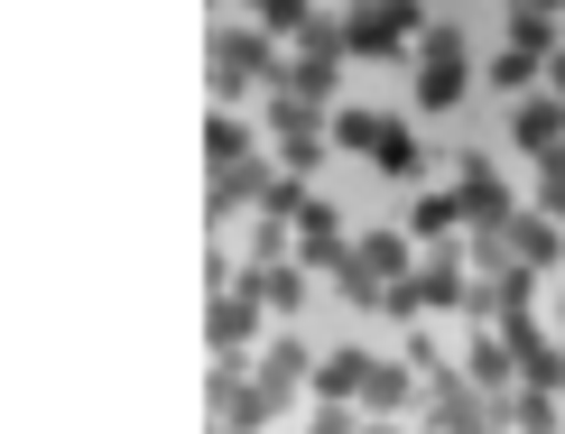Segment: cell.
I'll return each instance as SVG.
<instances>
[{"instance_id": "14", "label": "cell", "mask_w": 565, "mask_h": 434, "mask_svg": "<svg viewBox=\"0 0 565 434\" xmlns=\"http://www.w3.org/2000/svg\"><path fill=\"white\" fill-rule=\"evenodd\" d=\"M371 360H381V351L334 343V351L316 360V406H352V398H362V379H371Z\"/></svg>"}, {"instance_id": "10", "label": "cell", "mask_w": 565, "mask_h": 434, "mask_svg": "<svg viewBox=\"0 0 565 434\" xmlns=\"http://www.w3.org/2000/svg\"><path fill=\"white\" fill-rule=\"evenodd\" d=\"M510 333V351H520V389H547V398H565V343H547L529 315H510L501 324Z\"/></svg>"}, {"instance_id": "8", "label": "cell", "mask_w": 565, "mask_h": 434, "mask_svg": "<svg viewBox=\"0 0 565 434\" xmlns=\"http://www.w3.org/2000/svg\"><path fill=\"white\" fill-rule=\"evenodd\" d=\"M269 185H278V166H269V158H242V166H214V185H204V223H232V213H250V204H269Z\"/></svg>"}, {"instance_id": "7", "label": "cell", "mask_w": 565, "mask_h": 434, "mask_svg": "<svg viewBox=\"0 0 565 434\" xmlns=\"http://www.w3.org/2000/svg\"><path fill=\"white\" fill-rule=\"evenodd\" d=\"M352 240H362V231H343V213H334V204L316 195V204L297 213V269H316V278H334L343 259H352Z\"/></svg>"}, {"instance_id": "9", "label": "cell", "mask_w": 565, "mask_h": 434, "mask_svg": "<svg viewBox=\"0 0 565 434\" xmlns=\"http://www.w3.org/2000/svg\"><path fill=\"white\" fill-rule=\"evenodd\" d=\"M455 204H463V231H510V223H520V204H510V185L491 176L482 158H463V176H455Z\"/></svg>"}, {"instance_id": "29", "label": "cell", "mask_w": 565, "mask_h": 434, "mask_svg": "<svg viewBox=\"0 0 565 434\" xmlns=\"http://www.w3.org/2000/svg\"><path fill=\"white\" fill-rule=\"evenodd\" d=\"M214 434H242V425H223V416H214Z\"/></svg>"}, {"instance_id": "15", "label": "cell", "mask_w": 565, "mask_h": 434, "mask_svg": "<svg viewBox=\"0 0 565 434\" xmlns=\"http://www.w3.org/2000/svg\"><path fill=\"white\" fill-rule=\"evenodd\" d=\"M408 398H427L417 360H371V379H362V406H371V416H398Z\"/></svg>"}, {"instance_id": "20", "label": "cell", "mask_w": 565, "mask_h": 434, "mask_svg": "<svg viewBox=\"0 0 565 434\" xmlns=\"http://www.w3.org/2000/svg\"><path fill=\"white\" fill-rule=\"evenodd\" d=\"M352 259H362L371 278H390V286L417 278V269H408V231H362V240H352Z\"/></svg>"}, {"instance_id": "18", "label": "cell", "mask_w": 565, "mask_h": 434, "mask_svg": "<svg viewBox=\"0 0 565 434\" xmlns=\"http://www.w3.org/2000/svg\"><path fill=\"white\" fill-rule=\"evenodd\" d=\"M250 286H260L269 315H297L306 296H316V269H297V259H278V269H250Z\"/></svg>"}, {"instance_id": "6", "label": "cell", "mask_w": 565, "mask_h": 434, "mask_svg": "<svg viewBox=\"0 0 565 434\" xmlns=\"http://www.w3.org/2000/svg\"><path fill=\"white\" fill-rule=\"evenodd\" d=\"M260 315H269V305H260V286H250V269H242L214 305H204V343H214V351H250V343H260Z\"/></svg>"}, {"instance_id": "5", "label": "cell", "mask_w": 565, "mask_h": 434, "mask_svg": "<svg viewBox=\"0 0 565 434\" xmlns=\"http://www.w3.org/2000/svg\"><path fill=\"white\" fill-rule=\"evenodd\" d=\"M463 84H473V46H463V29H427L417 37V111H455Z\"/></svg>"}, {"instance_id": "12", "label": "cell", "mask_w": 565, "mask_h": 434, "mask_svg": "<svg viewBox=\"0 0 565 434\" xmlns=\"http://www.w3.org/2000/svg\"><path fill=\"white\" fill-rule=\"evenodd\" d=\"M250 379H260V389H269V406H288L297 389H316V351H306L297 333H278V343H269L260 360H250Z\"/></svg>"}, {"instance_id": "1", "label": "cell", "mask_w": 565, "mask_h": 434, "mask_svg": "<svg viewBox=\"0 0 565 434\" xmlns=\"http://www.w3.org/2000/svg\"><path fill=\"white\" fill-rule=\"evenodd\" d=\"M278 46L269 29H214V46H204V84H214V111H242L260 84H278Z\"/></svg>"}, {"instance_id": "22", "label": "cell", "mask_w": 565, "mask_h": 434, "mask_svg": "<svg viewBox=\"0 0 565 434\" xmlns=\"http://www.w3.org/2000/svg\"><path fill=\"white\" fill-rule=\"evenodd\" d=\"M408 231H417V240H455V231H463V204H455V195H427V204L408 213Z\"/></svg>"}, {"instance_id": "30", "label": "cell", "mask_w": 565, "mask_h": 434, "mask_svg": "<svg viewBox=\"0 0 565 434\" xmlns=\"http://www.w3.org/2000/svg\"><path fill=\"white\" fill-rule=\"evenodd\" d=\"M343 10H352V0H343Z\"/></svg>"}, {"instance_id": "3", "label": "cell", "mask_w": 565, "mask_h": 434, "mask_svg": "<svg viewBox=\"0 0 565 434\" xmlns=\"http://www.w3.org/2000/svg\"><path fill=\"white\" fill-rule=\"evenodd\" d=\"M427 29H436V19L417 10V0H352V10H343V46H352V56H398V46L417 56Z\"/></svg>"}, {"instance_id": "21", "label": "cell", "mask_w": 565, "mask_h": 434, "mask_svg": "<svg viewBox=\"0 0 565 434\" xmlns=\"http://www.w3.org/2000/svg\"><path fill=\"white\" fill-rule=\"evenodd\" d=\"M482 84H501V93H520V102H529V84H547V56H537V46H501Z\"/></svg>"}, {"instance_id": "23", "label": "cell", "mask_w": 565, "mask_h": 434, "mask_svg": "<svg viewBox=\"0 0 565 434\" xmlns=\"http://www.w3.org/2000/svg\"><path fill=\"white\" fill-rule=\"evenodd\" d=\"M501 416H510V434H556V398H547V389H520Z\"/></svg>"}, {"instance_id": "19", "label": "cell", "mask_w": 565, "mask_h": 434, "mask_svg": "<svg viewBox=\"0 0 565 434\" xmlns=\"http://www.w3.org/2000/svg\"><path fill=\"white\" fill-rule=\"evenodd\" d=\"M242 158H260L250 120L242 111H214V120H204V166H242Z\"/></svg>"}, {"instance_id": "25", "label": "cell", "mask_w": 565, "mask_h": 434, "mask_svg": "<svg viewBox=\"0 0 565 434\" xmlns=\"http://www.w3.org/2000/svg\"><path fill=\"white\" fill-rule=\"evenodd\" d=\"M510 46H537V56H556V19L529 10V0H510Z\"/></svg>"}, {"instance_id": "26", "label": "cell", "mask_w": 565, "mask_h": 434, "mask_svg": "<svg viewBox=\"0 0 565 434\" xmlns=\"http://www.w3.org/2000/svg\"><path fill=\"white\" fill-rule=\"evenodd\" d=\"M334 139L352 158H371V139H381V111H334Z\"/></svg>"}, {"instance_id": "24", "label": "cell", "mask_w": 565, "mask_h": 434, "mask_svg": "<svg viewBox=\"0 0 565 434\" xmlns=\"http://www.w3.org/2000/svg\"><path fill=\"white\" fill-rule=\"evenodd\" d=\"M250 10H260L269 37H306V29H316V0H250Z\"/></svg>"}, {"instance_id": "11", "label": "cell", "mask_w": 565, "mask_h": 434, "mask_svg": "<svg viewBox=\"0 0 565 434\" xmlns=\"http://www.w3.org/2000/svg\"><path fill=\"white\" fill-rule=\"evenodd\" d=\"M463 379H473V389H491V398H510V379H520V351H510V333H501V324H473V333H463Z\"/></svg>"}, {"instance_id": "27", "label": "cell", "mask_w": 565, "mask_h": 434, "mask_svg": "<svg viewBox=\"0 0 565 434\" xmlns=\"http://www.w3.org/2000/svg\"><path fill=\"white\" fill-rule=\"evenodd\" d=\"M537 213H547V223H565V158L537 166Z\"/></svg>"}, {"instance_id": "17", "label": "cell", "mask_w": 565, "mask_h": 434, "mask_svg": "<svg viewBox=\"0 0 565 434\" xmlns=\"http://www.w3.org/2000/svg\"><path fill=\"white\" fill-rule=\"evenodd\" d=\"M510 250H520V269H537V278L565 269V240H556L547 213H520V223H510Z\"/></svg>"}, {"instance_id": "28", "label": "cell", "mask_w": 565, "mask_h": 434, "mask_svg": "<svg viewBox=\"0 0 565 434\" xmlns=\"http://www.w3.org/2000/svg\"><path fill=\"white\" fill-rule=\"evenodd\" d=\"M297 434H362V425H352V416H343V406H316V416H306Z\"/></svg>"}, {"instance_id": "13", "label": "cell", "mask_w": 565, "mask_h": 434, "mask_svg": "<svg viewBox=\"0 0 565 434\" xmlns=\"http://www.w3.org/2000/svg\"><path fill=\"white\" fill-rule=\"evenodd\" d=\"M510 149H529L537 166H547V158H565V102L529 93V102H520V120H510Z\"/></svg>"}, {"instance_id": "4", "label": "cell", "mask_w": 565, "mask_h": 434, "mask_svg": "<svg viewBox=\"0 0 565 434\" xmlns=\"http://www.w3.org/2000/svg\"><path fill=\"white\" fill-rule=\"evenodd\" d=\"M324 139H334V111L297 102V93H269V149H278L288 176H316V166H324Z\"/></svg>"}, {"instance_id": "2", "label": "cell", "mask_w": 565, "mask_h": 434, "mask_svg": "<svg viewBox=\"0 0 565 434\" xmlns=\"http://www.w3.org/2000/svg\"><path fill=\"white\" fill-rule=\"evenodd\" d=\"M343 19H316L297 46H288V65H278V84L269 93H297V102H316V111H334V84H343Z\"/></svg>"}, {"instance_id": "16", "label": "cell", "mask_w": 565, "mask_h": 434, "mask_svg": "<svg viewBox=\"0 0 565 434\" xmlns=\"http://www.w3.org/2000/svg\"><path fill=\"white\" fill-rule=\"evenodd\" d=\"M371 166H381V176H398V185H408L417 166H427V149H417V130H408V120H390V111H381V139H371Z\"/></svg>"}]
</instances>
